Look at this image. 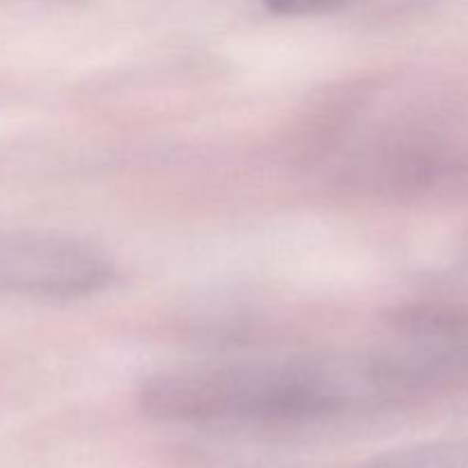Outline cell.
<instances>
[{"label":"cell","instance_id":"5b68a950","mask_svg":"<svg viewBox=\"0 0 468 468\" xmlns=\"http://www.w3.org/2000/svg\"><path fill=\"white\" fill-rule=\"evenodd\" d=\"M268 9L283 16H318L346 9L352 0H263Z\"/></svg>","mask_w":468,"mask_h":468},{"label":"cell","instance_id":"7a4b0ae2","mask_svg":"<svg viewBox=\"0 0 468 468\" xmlns=\"http://www.w3.org/2000/svg\"><path fill=\"white\" fill-rule=\"evenodd\" d=\"M393 341L370 355L382 400L439 391L468 378V315L410 306L391 318Z\"/></svg>","mask_w":468,"mask_h":468},{"label":"cell","instance_id":"6da1fadb","mask_svg":"<svg viewBox=\"0 0 468 468\" xmlns=\"http://www.w3.org/2000/svg\"><path fill=\"white\" fill-rule=\"evenodd\" d=\"M137 400L169 423H306L366 400H382L364 359L304 356L286 361L178 368L151 375Z\"/></svg>","mask_w":468,"mask_h":468},{"label":"cell","instance_id":"277c9868","mask_svg":"<svg viewBox=\"0 0 468 468\" xmlns=\"http://www.w3.org/2000/svg\"><path fill=\"white\" fill-rule=\"evenodd\" d=\"M361 468H468V439L419 443L378 457Z\"/></svg>","mask_w":468,"mask_h":468},{"label":"cell","instance_id":"3957f363","mask_svg":"<svg viewBox=\"0 0 468 468\" xmlns=\"http://www.w3.org/2000/svg\"><path fill=\"white\" fill-rule=\"evenodd\" d=\"M114 272L103 251L76 238L0 231V295L76 300L105 291Z\"/></svg>","mask_w":468,"mask_h":468}]
</instances>
